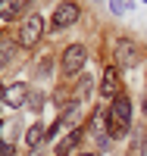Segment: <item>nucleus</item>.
<instances>
[{"mask_svg":"<svg viewBox=\"0 0 147 156\" xmlns=\"http://www.w3.org/2000/svg\"><path fill=\"white\" fill-rule=\"evenodd\" d=\"M38 75H41V78L50 75V59H41V62H38Z\"/></svg>","mask_w":147,"mask_h":156,"instance_id":"15","label":"nucleus"},{"mask_svg":"<svg viewBox=\"0 0 147 156\" xmlns=\"http://www.w3.org/2000/svg\"><path fill=\"white\" fill-rule=\"evenodd\" d=\"M16 153V144L13 140H0V156H13Z\"/></svg>","mask_w":147,"mask_h":156,"instance_id":"14","label":"nucleus"},{"mask_svg":"<svg viewBox=\"0 0 147 156\" xmlns=\"http://www.w3.org/2000/svg\"><path fill=\"white\" fill-rule=\"evenodd\" d=\"M85 62H88V50H85V44H69L63 50V72L66 75H78L85 69Z\"/></svg>","mask_w":147,"mask_h":156,"instance_id":"4","label":"nucleus"},{"mask_svg":"<svg viewBox=\"0 0 147 156\" xmlns=\"http://www.w3.org/2000/svg\"><path fill=\"white\" fill-rule=\"evenodd\" d=\"M144 3H147V0H144Z\"/></svg>","mask_w":147,"mask_h":156,"instance_id":"18","label":"nucleus"},{"mask_svg":"<svg viewBox=\"0 0 147 156\" xmlns=\"http://www.w3.org/2000/svg\"><path fill=\"white\" fill-rule=\"evenodd\" d=\"M78 16H82V9H78L75 0H63V3L53 9V28H69V25L78 22Z\"/></svg>","mask_w":147,"mask_h":156,"instance_id":"5","label":"nucleus"},{"mask_svg":"<svg viewBox=\"0 0 147 156\" xmlns=\"http://www.w3.org/2000/svg\"><path fill=\"white\" fill-rule=\"evenodd\" d=\"M97 144H100V150H106V147H110V134H100V137H97Z\"/></svg>","mask_w":147,"mask_h":156,"instance_id":"16","label":"nucleus"},{"mask_svg":"<svg viewBox=\"0 0 147 156\" xmlns=\"http://www.w3.org/2000/svg\"><path fill=\"white\" fill-rule=\"evenodd\" d=\"M22 6V0H0V19L3 22H13L16 19V12Z\"/></svg>","mask_w":147,"mask_h":156,"instance_id":"10","label":"nucleus"},{"mask_svg":"<svg viewBox=\"0 0 147 156\" xmlns=\"http://www.w3.org/2000/svg\"><path fill=\"white\" fill-rule=\"evenodd\" d=\"M78 156H97V153H78Z\"/></svg>","mask_w":147,"mask_h":156,"instance_id":"17","label":"nucleus"},{"mask_svg":"<svg viewBox=\"0 0 147 156\" xmlns=\"http://www.w3.org/2000/svg\"><path fill=\"white\" fill-rule=\"evenodd\" d=\"M116 66H122V69H135L138 66V59H141V47L131 41V37H116Z\"/></svg>","mask_w":147,"mask_h":156,"instance_id":"3","label":"nucleus"},{"mask_svg":"<svg viewBox=\"0 0 147 156\" xmlns=\"http://www.w3.org/2000/svg\"><path fill=\"white\" fill-rule=\"evenodd\" d=\"M16 59V37H0V69L13 66Z\"/></svg>","mask_w":147,"mask_h":156,"instance_id":"8","label":"nucleus"},{"mask_svg":"<svg viewBox=\"0 0 147 156\" xmlns=\"http://www.w3.org/2000/svg\"><path fill=\"white\" fill-rule=\"evenodd\" d=\"M28 84H22V81H16V84H6L3 87V103L9 109H22L25 103H28Z\"/></svg>","mask_w":147,"mask_h":156,"instance_id":"6","label":"nucleus"},{"mask_svg":"<svg viewBox=\"0 0 147 156\" xmlns=\"http://www.w3.org/2000/svg\"><path fill=\"white\" fill-rule=\"evenodd\" d=\"M44 28H47V22H44L41 12H31V16H25L22 28H19V44H22V47H35L38 41H41Z\"/></svg>","mask_w":147,"mask_h":156,"instance_id":"2","label":"nucleus"},{"mask_svg":"<svg viewBox=\"0 0 147 156\" xmlns=\"http://www.w3.org/2000/svg\"><path fill=\"white\" fill-rule=\"evenodd\" d=\"M44 140H47V131H44V125H41V122H35V125L25 128V144H28L31 150H35V147H41Z\"/></svg>","mask_w":147,"mask_h":156,"instance_id":"9","label":"nucleus"},{"mask_svg":"<svg viewBox=\"0 0 147 156\" xmlns=\"http://www.w3.org/2000/svg\"><path fill=\"white\" fill-rule=\"evenodd\" d=\"M44 103H47V97H44V90H31V94H28V106H31V112H38V115H41V109H44Z\"/></svg>","mask_w":147,"mask_h":156,"instance_id":"11","label":"nucleus"},{"mask_svg":"<svg viewBox=\"0 0 147 156\" xmlns=\"http://www.w3.org/2000/svg\"><path fill=\"white\" fill-rule=\"evenodd\" d=\"M119 72H116V66H106V72H103V81H100V94L103 97H110V100H116L119 94Z\"/></svg>","mask_w":147,"mask_h":156,"instance_id":"7","label":"nucleus"},{"mask_svg":"<svg viewBox=\"0 0 147 156\" xmlns=\"http://www.w3.org/2000/svg\"><path fill=\"white\" fill-rule=\"evenodd\" d=\"M106 128H110V137H119V134H125L128 128H131V100L125 94H119L113 103H110V109H106Z\"/></svg>","mask_w":147,"mask_h":156,"instance_id":"1","label":"nucleus"},{"mask_svg":"<svg viewBox=\"0 0 147 156\" xmlns=\"http://www.w3.org/2000/svg\"><path fill=\"white\" fill-rule=\"evenodd\" d=\"M131 156H147V137H144V134L135 137V144H131Z\"/></svg>","mask_w":147,"mask_h":156,"instance_id":"12","label":"nucleus"},{"mask_svg":"<svg viewBox=\"0 0 147 156\" xmlns=\"http://www.w3.org/2000/svg\"><path fill=\"white\" fill-rule=\"evenodd\" d=\"M110 9L116 12V16H122V12L131 9V3H128V0H110Z\"/></svg>","mask_w":147,"mask_h":156,"instance_id":"13","label":"nucleus"}]
</instances>
